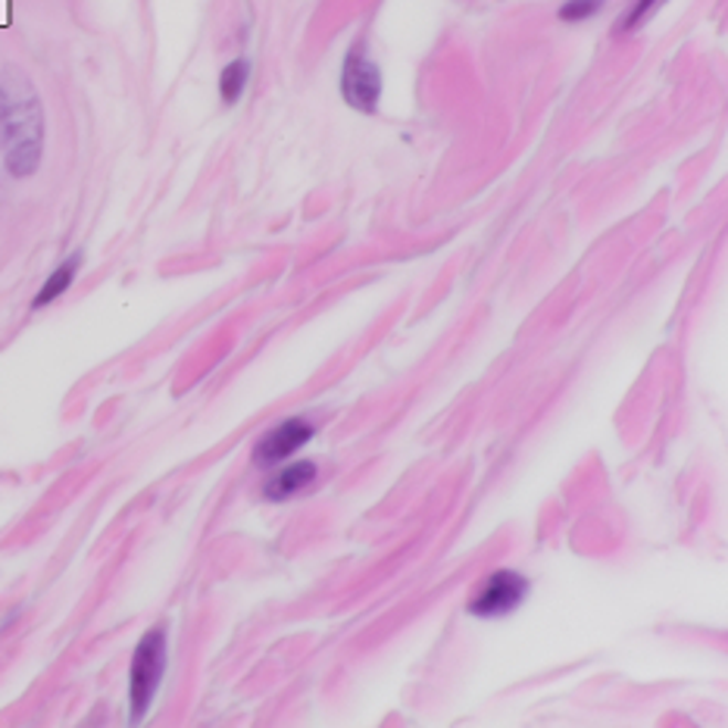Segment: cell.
<instances>
[{
	"label": "cell",
	"mask_w": 728,
	"mask_h": 728,
	"mask_svg": "<svg viewBox=\"0 0 728 728\" xmlns=\"http://www.w3.org/2000/svg\"><path fill=\"white\" fill-rule=\"evenodd\" d=\"M44 157V107L25 70H0V160L13 179L35 176Z\"/></svg>",
	"instance_id": "1"
},
{
	"label": "cell",
	"mask_w": 728,
	"mask_h": 728,
	"mask_svg": "<svg viewBox=\"0 0 728 728\" xmlns=\"http://www.w3.org/2000/svg\"><path fill=\"white\" fill-rule=\"evenodd\" d=\"M341 97L347 107L360 113H376L382 101V70L372 56L366 54L363 44H354L341 66Z\"/></svg>",
	"instance_id": "3"
},
{
	"label": "cell",
	"mask_w": 728,
	"mask_h": 728,
	"mask_svg": "<svg viewBox=\"0 0 728 728\" xmlns=\"http://www.w3.org/2000/svg\"><path fill=\"white\" fill-rule=\"evenodd\" d=\"M528 594V579L513 569H497L488 582L482 584L469 601V613L475 620H504L516 613Z\"/></svg>",
	"instance_id": "4"
},
{
	"label": "cell",
	"mask_w": 728,
	"mask_h": 728,
	"mask_svg": "<svg viewBox=\"0 0 728 728\" xmlns=\"http://www.w3.org/2000/svg\"><path fill=\"white\" fill-rule=\"evenodd\" d=\"M313 435H316V425H313L310 419H285V422L273 425L266 435L256 441L254 463L263 466V469H273L278 463H285L288 456L297 454Z\"/></svg>",
	"instance_id": "5"
},
{
	"label": "cell",
	"mask_w": 728,
	"mask_h": 728,
	"mask_svg": "<svg viewBox=\"0 0 728 728\" xmlns=\"http://www.w3.org/2000/svg\"><path fill=\"white\" fill-rule=\"evenodd\" d=\"M247 82H251V63H247L244 56H238V60H232V63L222 70V75H219V97H222L225 104H238L244 88H247Z\"/></svg>",
	"instance_id": "8"
},
{
	"label": "cell",
	"mask_w": 728,
	"mask_h": 728,
	"mask_svg": "<svg viewBox=\"0 0 728 728\" xmlns=\"http://www.w3.org/2000/svg\"><path fill=\"white\" fill-rule=\"evenodd\" d=\"M606 0H566L560 7V19L563 22H584V19H594L603 10Z\"/></svg>",
	"instance_id": "9"
},
{
	"label": "cell",
	"mask_w": 728,
	"mask_h": 728,
	"mask_svg": "<svg viewBox=\"0 0 728 728\" xmlns=\"http://www.w3.org/2000/svg\"><path fill=\"white\" fill-rule=\"evenodd\" d=\"M319 475V466L313 460H300V463H292L285 469H278L266 478L263 485V497L273 500V504H282V500H292L297 494H304L316 482Z\"/></svg>",
	"instance_id": "6"
},
{
	"label": "cell",
	"mask_w": 728,
	"mask_h": 728,
	"mask_svg": "<svg viewBox=\"0 0 728 728\" xmlns=\"http://www.w3.org/2000/svg\"><path fill=\"white\" fill-rule=\"evenodd\" d=\"M660 3H663V0H635V3L629 7V13L620 19V32H635L644 19L654 17V10Z\"/></svg>",
	"instance_id": "10"
},
{
	"label": "cell",
	"mask_w": 728,
	"mask_h": 728,
	"mask_svg": "<svg viewBox=\"0 0 728 728\" xmlns=\"http://www.w3.org/2000/svg\"><path fill=\"white\" fill-rule=\"evenodd\" d=\"M166 663H169V632H166V625H157L138 641L135 656H131V669H128V716H131V722H141L154 707V697L163 685Z\"/></svg>",
	"instance_id": "2"
},
{
	"label": "cell",
	"mask_w": 728,
	"mask_h": 728,
	"mask_svg": "<svg viewBox=\"0 0 728 728\" xmlns=\"http://www.w3.org/2000/svg\"><path fill=\"white\" fill-rule=\"evenodd\" d=\"M78 270H82V251H75V254H70L60 266H56L54 273L44 278V285H41V292L35 294V300H32V307L35 310H44L48 304H54V300H60L63 294L73 288L75 275H78Z\"/></svg>",
	"instance_id": "7"
}]
</instances>
